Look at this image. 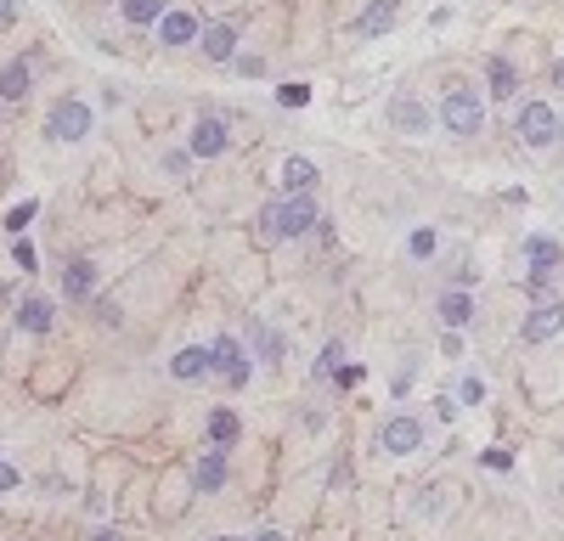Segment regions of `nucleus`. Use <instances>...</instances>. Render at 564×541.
I'll list each match as a JSON object with an SVG mask.
<instances>
[{"mask_svg": "<svg viewBox=\"0 0 564 541\" xmlns=\"http://www.w3.org/2000/svg\"><path fill=\"white\" fill-rule=\"evenodd\" d=\"M317 226V203L310 198H277L260 209V237L265 243H288V237H305Z\"/></svg>", "mask_w": 564, "mask_h": 541, "instance_id": "1", "label": "nucleus"}, {"mask_svg": "<svg viewBox=\"0 0 564 541\" xmlns=\"http://www.w3.org/2000/svg\"><path fill=\"white\" fill-rule=\"evenodd\" d=\"M441 124L452 136H479V130H486V108H479V96L469 85H452L446 102H441Z\"/></svg>", "mask_w": 564, "mask_h": 541, "instance_id": "2", "label": "nucleus"}, {"mask_svg": "<svg viewBox=\"0 0 564 541\" xmlns=\"http://www.w3.org/2000/svg\"><path fill=\"white\" fill-rule=\"evenodd\" d=\"M519 141L536 147V153H548L559 141V113L548 108V102H525V108H519Z\"/></svg>", "mask_w": 564, "mask_h": 541, "instance_id": "3", "label": "nucleus"}, {"mask_svg": "<svg viewBox=\"0 0 564 541\" xmlns=\"http://www.w3.org/2000/svg\"><path fill=\"white\" fill-rule=\"evenodd\" d=\"M46 136L51 141H85L91 136V108H85V102H74V96H62L51 108V119H46Z\"/></svg>", "mask_w": 564, "mask_h": 541, "instance_id": "4", "label": "nucleus"}, {"mask_svg": "<svg viewBox=\"0 0 564 541\" xmlns=\"http://www.w3.org/2000/svg\"><path fill=\"white\" fill-rule=\"evenodd\" d=\"M379 446H384L389 457H407V451L424 446V423H417V418H389V423L379 429Z\"/></svg>", "mask_w": 564, "mask_h": 541, "instance_id": "5", "label": "nucleus"}, {"mask_svg": "<svg viewBox=\"0 0 564 541\" xmlns=\"http://www.w3.org/2000/svg\"><path fill=\"white\" fill-rule=\"evenodd\" d=\"M226 147H232V136H226V119L203 113V119L192 124V158H220Z\"/></svg>", "mask_w": 564, "mask_h": 541, "instance_id": "6", "label": "nucleus"}, {"mask_svg": "<svg viewBox=\"0 0 564 541\" xmlns=\"http://www.w3.org/2000/svg\"><path fill=\"white\" fill-rule=\"evenodd\" d=\"M209 356H215V372L232 389H243L248 384V356H243V344L237 339H215V350H209Z\"/></svg>", "mask_w": 564, "mask_h": 541, "instance_id": "7", "label": "nucleus"}, {"mask_svg": "<svg viewBox=\"0 0 564 541\" xmlns=\"http://www.w3.org/2000/svg\"><path fill=\"white\" fill-rule=\"evenodd\" d=\"M559 327H564V305H559V299H548V305H536V310H531L519 333H525V344H542V339H553Z\"/></svg>", "mask_w": 564, "mask_h": 541, "instance_id": "8", "label": "nucleus"}, {"mask_svg": "<svg viewBox=\"0 0 564 541\" xmlns=\"http://www.w3.org/2000/svg\"><path fill=\"white\" fill-rule=\"evenodd\" d=\"M203 29H198V17L192 12H164L158 17V46H192Z\"/></svg>", "mask_w": 564, "mask_h": 541, "instance_id": "9", "label": "nucleus"}, {"mask_svg": "<svg viewBox=\"0 0 564 541\" xmlns=\"http://www.w3.org/2000/svg\"><path fill=\"white\" fill-rule=\"evenodd\" d=\"M389 124H395L401 136H429V108H417V102L395 96V102H389Z\"/></svg>", "mask_w": 564, "mask_h": 541, "instance_id": "10", "label": "nucleus"}, {"mask_svg": "<svg viewBox=\"0 0 564 541\" xmlns=\"http://www.w3.org/2000/svg\"><path fill=\"white\" fill-rule=\"evenodd\" d=\"M62 294L68 299H91L96 294V265L91 260H68L62 265Z\"/></svg>", "mask_w": 564, "mask_h": 541, "instance_id": "11", "label": "nucleus"}, {"mask_svg": "<svg viewBox=\"0 0 564 541\" xmlns=\"http://www.w3.org/2000/svg\"><path fill=\"white\" fill-rule=\"evenodd\" d=\"M203 57H209V62H237V34H232V23H209V29H203Z\"/></svg>", "mask_w": 564, "mask_h": 541, "instance_id": "12", "label": "nucleus"}, {"mask_svg": "<svg viewBox=\"0 0 564 541\" xmlns=\"http://www.w3.org/2000/svg\"><path fill=\"white\" fill-rule=\"evenodd\" d=\"M282 186H288V198H310V186H317V164H310V158H282Z\"/></svg>", "mask_w": 564, "mask_h": 541, "instance_id": "13", "label": "nucleus"}, {"mask_svg": "<svg viewBox=\"0 0 564 541\" xmlns=\"http://www.w3.org/2000/svg\"><path fill=\"white\" fill-rule=\"evenodd\" d=\"M170 372H175L181 384H192V378H209V372H215V356H209V350H198V344H192V350H181V356L170 361Z\"/></svg>", "mask_w": 564, "mask_h": 541, "instance_id": "14", "label": "nucleus"}, {"mask_svg": "<svg viewBox=\"0 0 564 541\" xmlns=\"http://www.w3.org/2000/svg\"><path fill=\"white\" fill-rule=\"evenodd\" d=\"M51 322H57L51 299H23V305H17V327H23V333H51Z\"/></svg>", "mask_w": 564, "mask_h": 541, "instance_id": "15", "label": "nucleus"}, {"mask_svg": "<svg viewBox=\"0 0 564 541\" xmlns=\"http://www.w3.org/2000/svg\"><path fill=\"white\" fill-rule=\"evenodd\" d=\"M486 74H491V96H497V102L519 96V74H514V62H508V57H491V62H486Z\"/></svg>", "mask_w": 564, "mask_h": 541, "instance_id": "16", "label": "nucleus"}, {"mask_svg": "<svg viewBox=\"0 0 564 541\" xmlns=\"http://www.w3.org/2000/svg\"><path fill=\"white\" fill-rule=\"evenodd\" d=\"M192 480H198V491H220V485H226V457H220V446L198 457V468H192Z\"/></svg>", "mask_w": 564, "mask_h": 541, "instance_id": "17", "label": "nucleus"}, {"mask_svg": "<svg viewBox=\"0 0 564 541\" xmlns=\"http://www.w3.org/2000/svg\"><path fill=\"white\" fill-rule=\"evenodd\" d=\"M525 260H531L536 270H559V265H564V248H559L553 237H525Z\"/></svg>", "mask_w": 564, "mask_h": 541, "instance_id": "18", "label": "nucleus"}, {"mask_svg": "<svg viewBox=\"0 0 564 541\" xmlns=\"http://www.w3.org/2000/svg\"><path fill=\"white\" fill-rule=\"evenodd\" d=\"M384 29H395V0H372L356 17V34H384Z\"/></svg>", "mask_w": 564, "mask_h": 541, "instance_id": "19", "label": "nucleus"}, {"mask_svg": "<svg viewBox=\"0 0 564 541\" xmlns=\"http://www.w3.org/2000/svg\"><path fill=\"white\" fill-rule=\"evenodd\" d=\"M441 316H446V327H463V322L474 316V299L463 294V288H452V294L441 299Z\"/></svg>", "mask_w": 564, "mask_h": 541, "instance_id": "20", "label": "nucleus"}, {"mask_svg": "<svg viewBox=\"0 0 564 541\" xmlns=\"http://www.w3.org/2000/svg\"><path fill=\"white\" fill-rule=\"evenodd\" d=\"M17 96H29V62H12L0 74V102H17Z\"/></svg>", "mask_w": 564, "mask_h": 541, "instance_id": "21", "label": "nucleus"}, {"mask_svg": "<svg viewBox=\"0 0 564 541\" xmlns=\"http://www.w3.org/2000/svg\"><path fill=\"white\" fill-rule=\"evenodd\" d=\"M164 12H170L164 0H124V17H130V23H158Z\"/></svg>", "mask_w": 564, "mask_h": 541, "instance_id": "22", "label": "nucleus"}, {"mask_svg": "<svg viewBox=\"0 0 564 541\" xmlns=\"http://www.w3.org/2000/svg\"><path fill=\"white\" fill-rule=\"evenodd\" d=\"M209 440H215L220 451L237 440V418H232V412H215V418H209Z\"/></svg>", "mask_w": 564, "mask_h": 541, "instance_id": "23", "label": "nucleus"}, {"mask_svg": "<svg viewBox=\"0 0 564 541\" xmlns=\"http://www.w3.org/2000/svg\"><path fill=\"white\" fill-rule=\"evenodd\" d=\"M260 356H265V361H282V333L260 327Z\"/></svg>", "mask_w": 564, "mask_h": 541, "instance_id": "24", "label": "nucleus"}, {"mask_svg": "<svg viewBox=\"0 0 564 541\" xmlns=\"http://www.w3.org/2000/svg\"><path fill=\"white\" fill-rule=\"evenodd\" d=\"M339 361H345V350H339V344H327V350H322V361H317V378H333V372H339Z\"/></svg>", "mask_w": 564, "mask_h": 541, "instance_id": "25", "label": "nucleus"}, {"mask_svg": "<svg viewBox=\"0 0 564 541\" xmlns=\"http://www.w3.org/2000/svg\"><path fill=\"white\" fill-rule=\"evenodd\" d=\"M277 102H282V108H305V102H310V85H282Z\"/></svg>", "mask_w": 564, "mask_h": 541, "instance_id": "26", "label": "nucleus"}, {"mask_svg": "<svg viewBox=\"0 0 564 541\" xmlns=\"http://www.w3.org/2000/svg\"><path fill=\"white\" fill-rule=\"evenodd\" d=\"M29 220H34V203H17V209L6 215V226H12V232H17V237H23V226H29Z\"/></svg>", "mask_w": 564, "mask_h": 541, "instance_id": "27", "label": "nucleus"}, {"mask_svg": "<svg viewBox=\"0 0 564 541\" xmlns=\"http://www.w3.org/2000/svg\"><path fill=\"white\" fill-rule=\"evenodd\" d=\"M12 260H17V270H34V248L17 237V243H12Z\"/></svg>", "mask_w": 564, "mask_h": 541, "instance_id": "28", "label": "nucleus"}, {"mask_svg": "<svg viewBox=\"0 0 564 541\" xmlns=\"http://www.w3.org/2000/svg\"><path fill=\"white\" fill-rule=\"evenodd\" d=\"M407 248H412L417 260H424V254H434V232H412V243H407Z\"/></svg>", "mask_w": 564, "mask_h": 541, "instance_id": "29", "label": "nucleus"}, {"mask_svg": "<svg viewBox=\"0 0 564 541\" xmlns=\"http://www.w3.org/2000/svg\"><path fill=\"white\" fill-rule=\"evenodd\" d=\"M463 401L479 406V401H486V384H479V378H463Z\"/></svg>", "mask_w": 564, "mask_h": 541, "instance_id": "30", "label": "nucleus"}, {"mask_svg": "<svg viewBox=\"0 0 564 541\" xmlns=\"http://www.w3.org/2000/svg\"><path fill=\"white\" fill-rule=\"evenodd\" d=\"M232 68H237V74H248V79H255V74H265V62H260V57H237V62H232Z\"/></svg>", "mask_w": 564, "mask_h": 541, "instance_id": "31", "label": "nucleus"}, {"mask_svg": "<svg viewBox=\"0 0 564 541\" xmlns=\"http://www.w3.org/2000/svg\"><path fill=\"white\" fill-rule=\"evenodd\" d=\"M17 485H23V474H17V468H6V463H0V491H17Z\"/></svg>", "mask_w": 564, "mask_h": 541, "instance_id": "32", "label": "nucleus"}, {"mask_svg": "<svg viewBox=\"0 0 564 541\" xmlns=\"http://www.w3.org/2000/svg\"><path fill=\"white\" fill-rule=\"evenodd\" d=\"M164 170H170V175H186V153H164Z\"/></svg>", "mask_w": 564, "mask_h": 541, "instance_id": "33", "label": "nucleus"}, {"mask_svg": "<svg viewBox=\"0 0 564 541\" xmlns=\"http://www.w3.org/2000/svg\"><path fill=\"white\" fill-rule=\"evenodd\" d=\"M17 23V0H0V29H12Z\"/></svg>", "mask_w": 564, "mask_h": 541, "instance_id": "34", "label": "nucleus"}, {"mask_svg": "<svg viewBox=\"0 0 564 541\" xmlns=\"http://www.w3.org/2000/svg\"><path fill=\"white\" fill-rule=\"evenodd\" d=\"M255 541H288V536H282V530H260Z\"/></svg>", "mask_w": 564, "mask_h": 541, "instance_id": "35", "label": "nucleus"}, {"mask_svg": "<svg viewBox=\"0 0 564 541\" xmlns=\"http://www.w3.org/2000/svg\"><path fill=\"white\" fill-rule=\"evenodd\" d=\"M553 85H559V91H564V57H559V68H553Z\"/></svg>", "mask_w": 564, "mask_h": 541, "instance_id": "36", "label": "nucleus"}, {"mask_svg": "<svg viewBox=\"0 0 564 541\" xmlns=\"http://www.w3.org/2000/svg\"><path fill=\"white\" fill-rule=\"evenodd\" d=\"M91 541H119V530H96V536H91Z\"/></svg>", "mask_w": 564, "mask_h": 541, "instance_id": "37", "label": "nucleus"}, {"mask_svg": "<svg viewBox=\"0 0 564 541\" xmlns=\"http://www.w3.org/2000/svg\"><path fill=\"white\" fill-rule=\"evenodd\" d=\"M220 541H237V536H220Z\"/></svg>", "mask_w": 564, "mask_h": 541, "instance_id": "38", "label": "nucleus"}, {"mask_svg": "<svg viewBox=\"0 0 564 541\" xmlns=\"http://www.w3.org/2000/svg\"><path fill=\"white\" fill-rule=\"evenodd\" d=\"M559 136H564V119H559Z\"/></svg>", "mask_w": 564, "mask_h": 541, "instance_id": "39", "label": "nucleus"}]
</instances>
